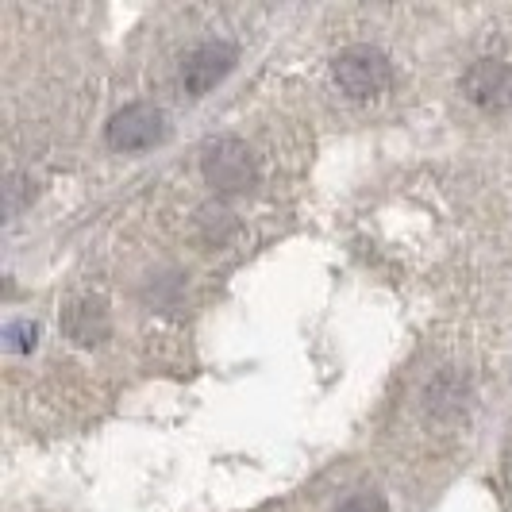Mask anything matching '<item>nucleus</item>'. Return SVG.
Returning a JSON list of instances; mask_svg holds the SVG:
<instances>
[{
	"mask_svg": "<svg viewBox=\"0 0 512 512\" xmlns=\"http://www.w3.org/2000/svg\"><path fill=\"white\" fill-rule=\"evenodd\" d=\"M201 170H205V181L216 193H243L255 181V154L247 151L243 139L220 135L205 147Z\"/></svg>",
	"mask_w": 512,
	"mask_h": 512,
	"instance_id": "obj_2",
	"label": "nucleus"
},
{
	"mask_svg": "<svg viewBox=\"0 0 512 512\" xmlns=\"http://www.w3.org/2000/svg\"><path fill=\"white\" fill-rule=\"evenodd\" d=\"M235 58H239V51L231 47L228 39H208L201 47H193L189 58H185V66H181V85H185V93H189V97L212 93V89L231 74Z\"/></svg>",
	"mask_w": 512,
	"mask_h": 512,
	"instance_id": "obj_4",
	"label": "nucleus"
},
{
	"mask_svg": "<svg viewBox=\"0 0 512 512\" xmlns=\"http://www.w3.org/2000/svg\"><path fill=\"white\" fill-rule=\"evenodd\" d=\"M108 147L112 151H147L154 143H162V135H166V116L154 108V104H143L135 101L128 108H120L112 120H108Z\"/></svg>",
	"mask_w": 512,
	"mask_h": 512,
	"instance_id": "obj_3",
	"label": "nucleus"
},
{
	"mask_svg": "<svg viewBox=\"0 0 512 512\" xmlns=\"http://www.w3.org/2000/svg\"><path fill=\"white\" fill-rule=\"evenodd\" d=\"M62 328H66V335L74 339L77 347H93V343H101L104 335H108V308H104V301L81 297V301L66 308Z\"/></svg>",
	"mask_w": 512,
	"mask_h": 512,
	"instance_id": "obj_6",
	"label": "nucleus"
},
{
	"mask_svg": "<svg viewBox=\"0 0 512 512\" xmlns=\"http://www.w3.org/2000/svg\"><path fill=\"white\" fill-rule=\"evenodd\" d=\"M332 77L347 97L366 101V97H378L385 85H389L393 66H389V58H385L378 47H366V43H362V47H347V51L335 58Z\"/></svg>",
	"mask_w": 512,
	"mask_h": 512,
	"instance_id": "obj_1",
	"label": "nucleus"
},
{
	"mask_svg": "<svg viewBox=\"0 0 512 512\" xmlns=\"http://www.w3.org/2000/svg\"><path fill=\"white\" fill-rule=\"evenodd\" d=\"M335 512H389L382 493H355L351 501H343Z\"/></svg>",
	"mask_w": 512,
	"mask_h": 512,
	"instance_id": "obj_8",
	"label": "nucleus"
},
{
	"mask_svg": "<svg viewBox=\"0 0 512 512\" xmlns=\"http://www.w3.org/2000/svg\"><path fill=\"white\" fill-rule=\"evenodd\" d=\"M35 339H39V324H31V320H12V324L4 328V351L24 355V351L35 347Z\"/></svg>",
	"mask_w": 512,
	"mask_h": 512,
	"instance_id": "obj_7",
	"label": "nucleus"
},
{
	"mask_svg": "<svg viewBox=\"0 0 512 512\" xmlns=\"http://www.w3.org/2000/svg\"><path fill=\"white\" fill-rule=\"evenodd\" d=\"M462 93L466 101L486 108V112H505L512 108V66L501 58H482L462 74Z\"/></svg>",
	"mask_w": 512,
	"mask_h": 512,
	"instance_id": "obj_5",
	"label": "nucleus"
}]
</instances>
